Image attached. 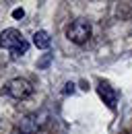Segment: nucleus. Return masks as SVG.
Returning <instances> with one entry per match:
<instances>
[{"label": "nucleus", "instance_id": "obj_8", "mask_svg": "<svg viewBox=\"0 0 132 134\" xmlns=\"http://www.w3.org/2000/svg\"><path fill=\"white\" fill-rule=\"evenodd\" d=\"M13 17H15V19H21V17H23V8H16L15 13H13Z\"/></svg>", "mask_w": 132, "mask_h": 134}, {"label": "nucleus", "instance_id": "obj_1", "mask_svg": "<svg viewBox=\"0 0 132 134\" xmlns=\"http://www.w3.org/2000/svg\"><path fill=\"white\" fill-rule=\"evenodd\" d=\"M0 48L8 50L13 56H23L27 52V48H29V43L21 35V31H16V29L10 27V29H4L0 33Z\"/></svg>", "mask_w": 132, "mask_h": 134}, {"label": "nucleus", "instance_id": "obj_6", "mask_svg": "<svg viewBox=\"0 0 132 134\" xmlns=\"http://www.w3.org/2000/svg\"><path fill=\"white\" fill-rule=\"evenodd\" d=\"M50 43H52V39H50L48 31H35V33H33V46H35L37 50H48Z\"/></svg>", "mask_w": 132, "mask_h": 134}, {"label": "nucleus", "instance_id": "obj_4", "mask_svg": "<svg viewBox=\"0 0 132 134\" xmlns=\"http://www.w3.org/2000/svg\"><path fill=\"white\" fill-rule=\"evenodd\" d=\"M46 118H48L46 111H35V114L25 116L23 120H21V126H19L21 134H33V132H37V130L46 124Z\"/></svg>", "mask_w": 132, "mask_h": 134}, {"label": "nucleus", "instance_id": "obj_9", "mask_svg": "<svg viewBox=\"0 0 132 134\" xmlns=\"http://www.w3.org/2000/svg\"><path fill=\"white\" fill-rule=\"evenodd\" d=\"M50 62V56H46V58H43V60H41V62H39V66H46V64H48Z\"/></svg>", "mask_w": 132, "mask_h": 134}, {"label": "nucleus", "instance_id": "obj_2", "mask_svg": "<svg viewBox=\"0 0 132 134\" xmlns=\"http://www.w3.org/2000/svg\"><path fill=\"white\" fill-rule=\"evenodd\" d=\"M66 37H68L72 43H76V46L85 43V41L91 37V23H89L87 19L72 21V23L68 25V29H66Z\"/></svg>", "mask_w": 132, "mask_h": 134}, {"label": "nucleus", "instance_id": "obj_5", "mask_svg": "<svg viewBox=\"0 0 132 134\" xmlns=\"http://www.w3.org/2000/svg\"><path fill=\"white\" fill-rule=\"evenodd\" d=\"M97 91H99V97L103 99V103H105L109 109H114V107H116V101H118V93H116L107 83H99Z\"/></svg>", "mask_w": 132, "mask_h": 134}, {"label": "nucleus", "instance_id": "obj_7", "mask_svg": "<svg viewBox=\"0 0 132 134\" xmlns=\"http://www.w3.org/2000/svg\"><path fill=\"white\" fill-rule=\"evenodd\" d=\"M64 87H66V89H64V95H68V93H74V85H72V83H66Z\"/></svg>", "mask_w": 132, "mask_h": 134}, {"label": "nucleus", "instance_id": "obj_3", "mask_svg": "<svg viewBox=\"0 0 132 134\" xmlns=\"http://www.w3.org/2000/svg\"><path fill=\"white\" fill-rule=\"evenodd\" d=\"M6 93L13 97V99H27L33 93V87L29 81L25 79H13L6 83Z\"/></svg>", "mask_w": 132, "mask_h": 134}]
</instances>
